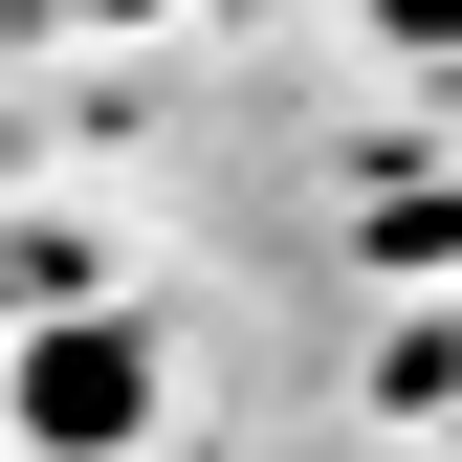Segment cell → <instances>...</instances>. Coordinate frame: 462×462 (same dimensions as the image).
I'll return each instance as SVG.
<instances>
[{
	"mask_svg": "<svg viewBox=\"0 0 462 462\" xmlns=\"http://www.w3.org/2000/svg\"><path fill=\"white\" fill-rule=\"evenodd\" d=\"M0 419H23V440H133L154 419V353H133V330H23Z\"/></svg>",
	"mask_w": 462,
	"mask_h": 462,
	"instance_id": "obj_1",
	"label": "cell"
},
{
	"mask_svg": "<svg viewBox=\"0 0 462 462\" xmlns=\"http://www.w3.org/2000/svg\"><path fill=\"white\" fill-rule=\"evenodd\" d=\"M44 23H177V0H44Z\"/></svg>",
	"mask_w": 462,
	"mask_h": 462,
	"instance_id": "obj_3",
	"label": "cell"
},
{
	"mask_svg": "<svg viewBox=\"0 0 462 462\" xmlns=\"http://www.w3.org/2000/svg\"><path fill=\"white\" fill-rule=\"evenodd\" d=\"M374 44H419V67H462V0H353Z\"/></svg>",
	"mask_w": 462,
	"mask_h": 462,
	"instance_id": "obj_2",
	"label": "cell"
}]
</instances>
